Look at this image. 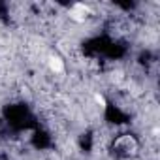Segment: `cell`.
<instances>
[{"label":"cell","mask_w":160,"mask_h":160,"mask_svg":"<svg viewBox=\"0 0 160 160\" xmlns=\"http://www.w3.org/2000/svg\"><path fill=\"white\" fill-rule=\"evenodd\" d=\"M45 64H47V70L53 73V75H62L66 72V62L60 55L57 53H49L47 58H45Z\"/></svg>","instance_id":"cell-3"},{"label":"cell","mask_w":160,"mask_h":160,"mask_svg":"<svg viewBox=\"0 0 160 160\" xmlns=\"http://www.w3.org/2000/svg\"><path fill=\"white\" fill-rule=\"evenodd\" d=\"M113 151L121 158H134L138 154V151H139V141L132 134H122V136H119L115 139Z\"/></svg>","instance_id":"cell-1"},{"label":"cell","mask_w":160,"mask_h":160,"mask_svg":"<svg viewBox=\"0 0 160 160\" xmlns=\"http://www.w3.org/2000/svg\"><path fill=\"white\" fill-rule=\"evenodd\" d=\"M91 17V6L89 4H83V2H73L70 8H68V19L81 25L85 23L87 19Z\"/></svg>","instance_id":"cell-2"}]
</instances>
